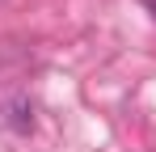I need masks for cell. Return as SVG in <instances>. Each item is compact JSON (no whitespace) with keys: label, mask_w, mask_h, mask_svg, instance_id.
<instances>
[{"label":"cell","mask_w":156,"mask_h":152,"mask_svg":"<svg viewBox=\"0 0 156 152\" xmlns=\"http://www.w3.org/2000/svg\"><path fill=\"white\" fill-rule=\"evenodd\" d=\"M4 114H9V127H13V131H30V127H34V106H30L26 97H13L4 106Z\"/></svg>","instance_id":"1"},{"label":"cell","mask_w":156,"mask_h":152,"mask_svg":"<svg viewBox=\"0 0 156 152\" xmlns=\"http://www.w3.org/2000/svg\"><path fill=\"white\" fill-rule=\"evenodd\" d=\"M148 9H152V17H156V0H148Z\"/></svg>","instance_id":"2"}]
</instances>
